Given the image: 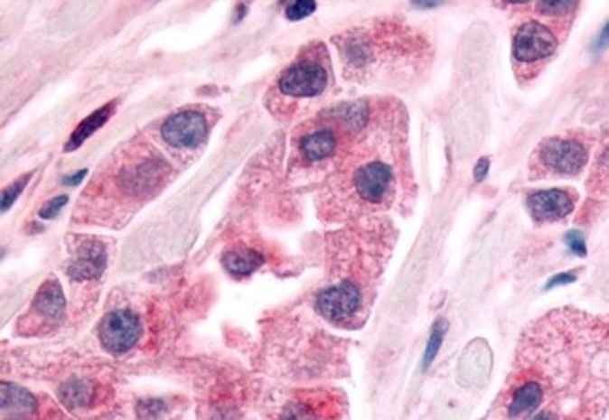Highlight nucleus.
I'll return each mask as SVG.
<instances>
[{
    "instance_id": "nucleus-15",
    "label": "nucleus",
    "mask_w": 609,
    "mask_h": 420,
    "mask_svg": "<svg viewBox=\"0 0 609 420\" xmlns=\"http://www.w3.org/2000/svg\"><path fill=\"white\" fill-rule=\"evenodd\" d=\"M261 265L263 256L248 248H235L223 256V266L235 276L251 275L253 270H258Z\"/></svg>"
},
{
    "instance_id": "nucleus-23",
    "label": "nucleus",
    "mask_w": 609,
    "mask_h": 420,
    "mask_svg": "<svg viewBox=\"0 0 609 420\" xmlns=\"http://www.w3.org/2000/svg\"><path fill=\"white\" fill-rule=\"evenodd\" d=\"M488 169H490V160L488 158H482L476 167H474V179L476 181H484L488 175Z\"/></svg>"
},
{
    "instance_id": "nucleus-10",
    "label": "nucleus",
    "mask_w": 609,
    "mask_h": 420,
    "mask_svg": "<svg viewBox=\"0 0 609 420\" xmlns=\"http://www.w3.org/2000/svg\"><path fill=\"white\" fill-rule=\"evenodd\" d=\"M106 265H108V254H106L104 244L96 242V240H89L78 250V256H75V259L71 261L68 268V275L78 282L94 280L104 273Z\"/></svg>"
},
{
    "instance_id": "nucleus-7",
    "label": "nucleus",
    "mask_w": 609,
    "mask_h": 420,
    "mask_svg": "<svg viewBox=\"0 0 609 420\" xmlns=\"http://www.w3.org/2000/svg\"><path fill=\"white\" fill-rule=\"evenodd\" d=\"M164 139L179 148H193L205 141L207 122L205 117L195 111H183L173 115L162 128Z\"/></svg>"
},
{
    "instance_id": "nucleus-4",
    "label": "nucleus",
    "mask_w": 609,
    "mask_h": 420,
    "mask_svg": "<svg viewBox=\"0 0 609 420\" xmlns=\"http://www.w3.org/2000/svg\"><path fill=\"white\" fill-rule=\"evenodd\" d=\"M557 49V40L549 29L537 21H529L514 36V59L523 64H532L551 57Z\"/></svg>"
},
{
    "instance_id": "nucleus-11",
    "label": "nucleus",
    "mask_w": 609,
    "mask_h": 420,
    "mask_svg": "<svg viewBox=\"0 0 609 420\" xmlns=\"http://www.w3.org/2000/svg\"><path fill=\"white\" fill-rule=\"evenodd\" d=\"M64 293L62 287L57 280H49L45 282L34 299V312L42 315L43 319L55 321L64 313Z\"/></svg>"
},
{
    "instance_id": "nucleus-24",
    "label": "nucleus",
    "mask_w": 609,
    "mask_h": 420,
    "mask_svg": "<svg viewBox=\"0 0 609 420\" xmlns=\"http://www.w3.org/2000/svg\"><path fill=\"white\" fill-rule=\"evenodd\" d=\"M607 45H609V23L605 24V29H604L602 34L598 36L596 45H595V51H602V49H605Z\"/></svg>"
},
{
    "instance_id": "nucleus-18",
    "label": "nucleus",
    "mask_w": 609,
    "mask_h": 420,
    "mask_svg": "<svg viewBox=\"0 0 609 420\" xmlns=\"http://www.w3.org/2000/svg\"><path fill=\"white\" fill-rule=\"evenodd\" d=\"M315 10H317V5H315V3H308V0H300V3H295V5H289V6H287L286 15H287L291 21H298V19H304V17L312 15Z\"/></svg>"
},
{
    "instance_id": "nucleus-5",
    "label": "nucleus",
    "mask_w": 609,
    "mask_h": 420,
    "mask_svg": "<svg viewBox=\"0 0 609 420\" xmlns=\"http://www.w3.org/2000/svg\"><path fill=\"white\" fill-rule=\"evenodd\" d=\"M540 160L546 169L559 175H576L587 162V151L577 141L549 139L540 148Z\"/></svg>"
},
{
    "instance_id": "nucleus-20",
    "label": "nucleus",
    "mask_w": 609,
    "mask_h": 420,
    "mask_svg": "<svg viewBox=\"0 0 609 420\" xmlns=\"http://www.w3.org/2000/svg\"><path fill=\"white\" fill-rule=\"evenodd\" d=\"M565 240H567L568 248H570L576 256H586V254H587L586 238H583V235H581L579 231H570V233H567Z\"/></svg>"
},
{
    "instance_id": "nucleus-6",
    "label": "nucleus",
    "mask_w": 609,
    "mask_h": 420,
    "mask_svg": "<svg viewBox=\"0 0 609 420\" xmlns=\"http://www.w3.org/2000/svg\"><path fill=\"white\" fill-rule=\"evenodd\" d=\"M328 76L326 70L314 62V61H302L291 66L280 79V90L289 96L308 98L317 96L326 89Z\"/></svg>"
},
{
    "instance_id": "nucleus-16",
    "label": "nucleus",
    "mask_w": 609,
    "mask_h": 420,
    "mask_svg": "<svg viewBox=\"0 0 609 420\" xmlns=\"http://www.w3.org/2000/svg\"><path fill=\"white\" fill-rule=\"evenodd\" d=\"M59 398L68 407H83L92 400V387L83 379L66 381L59 388Z\"/></svg>"
},
{
    "instance_id": "nucleus-8",
    "label": "nucleus",
    "mask_w": 609,
    "mask_h": 420,
    "mask_svg": "<svg viewBox=\"0 0 609 420\" xmlns=\"http://www.w3.org/2000/svg\"><path fill=\"white\" fill-rule=\"evenodd\" d=\"M527 207L537 221H553L574 210V197L565 190H544L530 193Z\"/></svg>"
},
{
    "instance_id": "nucleus-3",
    "label": "nucleus",
    "mask_w": 609,
    "mask_h": 420,
    "mask_svg": "<svg viewBox=\"0 0 609 420\" xmlns=\"http://www.w3.org/2000/svg\"><path fill=\"white\" fill-rule=\"evenodd\" d=\"M362 304V294L357 285L349 282L338 284L321 291L317 296V310L323 317L336 325L347 323L349 319L359 313Z\"/></svg>"
},
{
    "instance_id": "nucleus-21",
    "label": "nucleus",
    "mask_w": 609,
    "mask_h": 420,
    "mask_svg": "<svg viewBox=\"0 0 609 420\" xmlns=\"http://www.w3.org/2000/svg\"><path fill=\"white\" fill-rule=\"evenodd\" d=\"M66 203H68V197L66 195H59V197H55V200H51V201H47L43 205V209L40 210V216L42 218H53Z\"/></svg>"
},
{
    "instance_id": "nucleus-19",
    "label": "nucleus",
    "mask_w": 609,
    "mask_h": 420,
    "mask_svg": "<svg viewBox=\"0 0 609 420\" xmlns=\"http://www.w3.org/2000/svg\"><path fill=\"white\" fill-rule=\"evenodd\" d=\"M29 179H31V173H29V175L27 177H23V179H19L14 186H10L8 190H5V193H3V210H8L12 205H14V201L17 200V197H19V193L23 191V188L24 186H27V182H29Z\"/></svg>"
},
{
    "instance_id": "nucleus-25",
    "label": "nucleus",
    "mask_w": 609,
    "mask_h": 420,
    "mask_svg": "<svg viewBox=\"0 0 609 420\" xmlns=\"http://www.w3.org/2000/svg\"><path fill=\"white\" fill-rule=\"evenodd\" d=\"M85 177H87V169H81V171L75 173L73 177H68V179H64V184H71V186H75V184H80V182H81Z\"/></svg>"
},
{
    "instance_id": "nucleus-9",
    "label": "nucleus",
    "mask_w": 609,
    "mask_h": 420,
    "mask_svg": "<svg viewBox=\"0 0 609 420\" xmlns=\"http://www.w3.org/2000/svg\"><path fill=\"white\" fill-rule=\"evenodd\" d=\"M392 182V171L380 162H371L362 165L354 173V188L366 201L377 203L383 200Z\"/></svg>"
},
{
    "instance_id": "nucleus-22",
    "label": "nucleus",
    "mask_w": 609,
    "mask_h": 420,
    "mask_svg": "<svg viewBox=\"0 0 609 420\" xmlns=\"http://www.w3.org/2000/svg\"><path fill=\"white\" fill-rule=\"evenodd\" d=\"M576 273H563V275H557L555 278H551L546 285V289H553V287H559V285H568L572 282H576Z\"/></svg>"
},
{
    "instance_id": "nucleus-2",
    "label": "nucleus",
    "mask_w": 609,
    "mask_h": 420,
    "mask_svg": "<svg viewBox=\"0 0 609 420\" xmlns=\"http://www.w3.org/2000/svg\"><path fill=\"white\" fill-rule=\"evenodd\" d=\"M99 341L104 348L113 353L120 355L132 350L141 336V323L136 313L128 310H117L106 315L99 325Z\"/></svg>"
},
{
    "instance_id": "nucleus-13",
    "label": "nucleus",
    "mask_w": 609,
    "mask_h": 420,
    "mask_svg": "<svg viewBox=\"0 0 609 420\" xmlns=\"http://www.w3.org/2000/svg\"><path fill=\"white\" fill-rule=\"evenodd\" d=\"M300 151L310 162H319L334 154L336 151V137L333 132L319 130L314 134H308L300 141Z\"/></svg>"
},
{
    "instance_id": "nucleus-17",
    "label": "nucleus",
    "mask_w": 609,
    "mask_h": 420,
    "mask_svg": "<svg viewBox=\"0 0 609 420\" xmlns=\"http://www.w3.org/2000/svg\"><path fill=\"white\" fill-rule=\"evenodd\" d=\"M446 329H448V323L445 319L436 321V325H434V329H431V334H429V340H427L426 353H424V368H429V364L434 362V359L437 357L439 348H441V343H443L445 334H446Z\"/></svg>"
},
{
    "instance_id": "nucleus-1",
    "label": "nucleus",
    "mask_w": 609,
    "mask_h": 420,
    "mask_svg": "<svg viewBox=\"0 0 609 420\" xmlns=\"http://www.w3.org/2000/svg\"><path fill=\"white\" fill-rule=\"evenodd\" d=\"M609 402V317L551 312L529 327L486 420H600Z\"/></svg>"
},
{
    "instance_id": "nucleus-14",
    "label": "nucleus",
    "mask_w": 609,
    "mask_h": 420,
    "mask_svg": "<svg viewBox=\"0 0 609 420\" xmlns=\"http://www.w3.org/2000/svg\"><path fill=\"white\" fill-rule=\"evenodd\" d=\"M3 409L5 415L10 413L12 416H27L36 409V400L29 390L3 383Z\"/></svg>"
},
{
    "instance_id": "nucleus-12",
    "label": "nucleus",
    "mask_w": 609,
    "mask_h": 420,
    "mask_svg": "<svg viewBox=\"0 0 609 420\" xmlns=\"http://www.w3.org/2000/svg\"><path fill=\"white\" fill-rule=\"evenodd\" d=\"M113 109H115V104H108V106H104L101 109L94 111L92 115H89L81 122V125L78 128H75V132L70 135V141L66 143L64 151L71 153V151H75V148H80L98 128H101V126L106 125V122L109 120V117L113 115Z\"/></svg>"
}]
</instances>
